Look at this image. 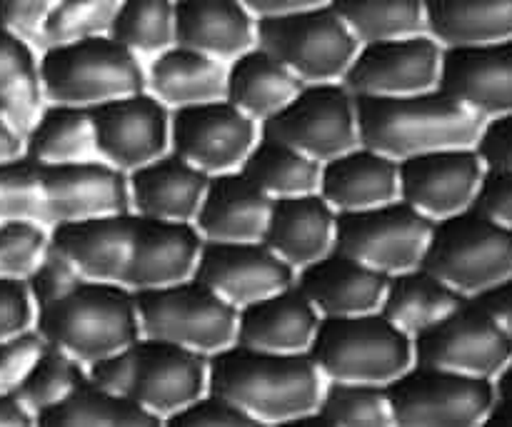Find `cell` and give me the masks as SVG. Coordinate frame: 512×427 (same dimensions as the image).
Returning <instances> with one entry per match:
<instances>
[{"label": "cell", "mask_w": 512, "mask_h": 427, "mask_svg": "<svg viewBox=\"0 0 512 427\" xmlns=\"http://www.w3.org/2000/svg\"><path fill=\"white\" fill-rule=\"evenodd\" d=\"M205 238L193 223L113 213L50 228V250L80 275L148 290L193 278Z\"/></svg>", "instance_id": "obj_1"}, {"label": "cell", "mask_w": 512, "mask_h": 427, "mask_svg": "<svg viewBox=\"0 0 512 427\" xmlns=\"http://www.w3.org/2000/svg\"><path fill=\"white\" fill-rule=\"evenodd\" d=\"M35 330L45 343L90 365L143 335L133 290L80 275L53 250L28 278Z\"/></svg>", "instance_id": "obj_2"}, {"label": "cell", "mask_w": 512, "mask_h": 427, "mask_svg": "<svg viewBox=\"0 0 512 427\" xmlns=\"http://www.w3.org/2000/svg\"><path fill=\"white\" fill-rule=\"evenodd\" d=\"M323 373L308 353H268L233 343L208 355V390L260 425H288L318 410Z\"/></svg>", "instance_id": "obj_3"}, {"label": "cell", "mask_w": 512, "mask_h": 427, "mask_svg": "<svg viewBox=\"0 0 512 427\" xmlns=\"http://www.w3.org/2000/svg\"><path fill=\"white\" fill-rule=\"evenodd\" d=\"M360 145L400 160L443 148H475L488 118L443 88L410 95H355Z\"/></svg>", "instance_id": "obj_4"}, {"label": "cell", "mask_w": 512, "mask_h": 427, "mask_svg": "<svg viewBox=\"0 0 512 427\" xmlns=\"http://www.w3.org/2000/svg\"><path fill=\"white\" fill-rule=\"evenodd\" d=\"M103 388L133 400L158 418L193 403L208 388V355L140 335L118 353L88 365Z\"/></svg>", "instance_id": "obj_5"}, {"label": "cell", "mask_w": 512, "mask_h": 427, "mask_svg": "<svg viewBox=\"0 0 512 427\" xmlns=\"http://www.w3.org/2000/svg\"><path fill=\"white\" fill-rule=\"evenodd\" d=\"M40 88L48 103L93 105L143 93L148 75L138 53L125 48L110 33L40 50Z\"/></svg>", "instance_id": "obj_6"}, {"label": "cell", "mask_w": 512, "mask_h": 427, "mask_svg": "<svg viewBox=\"0 0 512 427\" xmlns=\"http://www.w3.org/2000/svg\"><path fill=\"white\" fill-rule=\"evenodd\" d=\"M308 355L323 378L388 385L415 365L408 333L380 310L343 318H323Z\"/></svg>", "instance_id": "obj_7"}, {"label": "cell", "mask_w": 512, "mask_h": 427, "mask_svg": "<svg viewBox=\"0 0 512 427\" xmlns=\"http://www.w3.org/2000/svg\"><path fill=\"white\" fill-rule=\"evenodd\" d=\"M420 268L475 298L512 278V230L475 208L435 220Z\"/></svg>", "instance_id": "obj_8"}, {"label": "cell", "mask_w": 512, "mask_h": 427, "mask_svg": "<svg viewBox=\"0 0 512 427\" xmlns=\"http://www.w3.org/2000/svg\"><path fill=\"white\" fill-rule=\"evenodd\" d=\"M135 303L140 330L148 338L168 340L205 355L228 348L238 338V308L195 275L160 288L138 290Z\"/></svg>", "instance_id": "obj_9"}, {"label": "cell", "mask_w": 512, "mask_h": 427, "mask_svg": "<svg viewBox=\"0 0 512 427\" xmlns=\"http://www.w3.org/2000/svg\"><path fill=\"white\" fill-rule=\"evenodd\" d=\"M258 45L288 65L303 83L343 80L360 40L330 3L258 18Z\"/></svg>", "instance_id": "obj_10"}, {"label": "cell", "mask_w": 512, "mask_h": 427, "mask_svg": "<svg viewBox=\"0 0 512 427\" xmlns=\"http://www.w3.org/2000/svg\"><path fill=\"white\" fill-rule=\"evenodd\" d=\"M393 425L473 427L483 425L498 398L493 378L418 365L385 385Z\"/></svg>", "instance_id": "obj_11"}, {"label": "cell", "mask_w": 512, "mask_h": 427, "mask_svg": "<svg viewBox=\"0 0 512 427\" xmlns=\"http://www.w3.org/2000/svg\"><path fill=\"white\" fill-rule=\"evenodd\" d=\"M435 220L403 198L378 208L348 210L335 220V250L395 275L420 268Z\"/></svg>", "instance_id": "obj_12"}, {"label": "cell", "mask_w": 512, "mask_h": 427, "mask_svg": "<svg viewBox=\"0 0 512 427\" xmlns=\"http://www.w3.org/2000/svg\"><path fill=\"white\" fill-rule=\"evenodd\" d=\"M263 135L328 163L360 145L355 95L335 80L305 83L283 110L263 120Z\"/></svg>", "instance_id": "obj_13"}, {"label": "cell", "mask_w": 512, "mask_h": 427, "mask_svg": "<svg viewBox=\"0 0 512 427\" xmlns=\"http://www.w3.org/2000/svg\"><path fill=\"white\" fill-rule=\"evenodd\" d=\"M415 363L475 378H498L512 360V338L475 298L413 338Z\"/></svg>", "instance_id": "obj_14"}, {"label": "cell", "mask_w": 512, "mask_h": 427, "mask_svg": "<svg viewBox=\"0 0 512 427\" xmlns=\"http://www.w3.org/2000/svg\"><path fill=\"white\" fill-rule=\"evenodd\" d=\"M445 48L430 33L363 43L345 70L353 95H410L440 85Z\"/></svg>", "instance_id": "obj_15"}, {"label": "cell", "mask_w": 512, "mask_h": 427, "mask_svg": "<svg viewBox=\"0 0 512 427\" xmlns=\"http://www.w3.org/2000/svg\"><path fill=\"white\" fill-rule=\"evenodd\" d=\"M170 145L205 173H228L255 148V120L228 98L183 105L170 118Z\"/></svg>", "instance_id": "obj_16"}, {"label": "cell", "mask_w": 512, "mask_h": 427, "mask_svg": "<svg viewBox=\"0 0 512 427\" xmlns=\"http://www.w3.org/2000/svg\"><path fill=\"white\" fill-rule=\"evenodd\" d=\"M488 170L478 148H443L400 160V198L433 220L473 208Z\"/></svg>", "instance_id": "obj_17"}, {"label": "cell", "mask_w": 512, "mask_h": 427, "mask_svg": "<svg viewBox=\"0 0 512 427\" xmlns=\"http://www.w3.org/2000/svg\"><path fill=\"white\" fill-rule=\"evenodd\" d=\"M195 278L240 310L265 295L290 288L295 283V268L263 240H205Z\"/></svg>", "instance_id": "obj_18"}, {"label": "cell", "mask_w": 512, "mask_h": 427, "mask_svg": "<svg viewBox=\"0 0 512 427\" xmlns=\"http://www.w3.org/2000/svg\"><path fill=\"white\" fill-rule=\"evenodd\" d=\"M43 180V223L48 228L98 215L128 213L130 185L113 163L78 160V163H40Z\"/></svg>", "instance_id": "obj_19"}, {"label": "cell", "mask_w": 512, "mask_h": 427, "mask_svg": "<svg viewBox=\"0 0 512 427\" xmlns=\"http://www.w3.org/2000/svg\"><path fill=\"white\" fill-rule=\"evenodd\" d=\"M98 153L120 170H135L160 158L170 140L165 103L155 95L133 93L93 105Z\"/></svg>", "instance_id": "obj_20"}, {"label": "cell", "mask_w": 512, "mask_h": 427, "mask_svg": "<svg viewBox=\"0 0 512 427\" xmlns=\"http://www.w3.org/2000/svg\"><path fill=\"white\" fill-rule=\"evenodd\" d=\"M390 275L365 265L363 260L330 250L315 263L300 268L295 285L310 298L323 318L363 315L380 310Z\"/></svg>", "instance_id": "obj_21"}, {"label": "cell", "mask_w": 512, "mask_h": 427, "mask_svg": "<svg viewBox=\"0 0 512 427\" xmlns=\"http://www.w3.org/2000/svg\"><path fill=\"white\" fill-rule=\"evenodd\" d=\"M440 88L488 120L512 115V38L445 48Z\"/></svg>", "instance_id": "obj_22"}, {"label": "cell", "mask_w": 512, "mask_h": 427, "mask_svg": "<svg viewBox=\"0 0 512 427\" xmlns=\"http://www.w3.org/2000/svg\"><path fill=\"white\" fill-rule=\"evenodd\" d=\"M320 320L318 308L293 283L238 310L235 343L268 353H308Z\"/></svg>", "instance_id": "obj_23"}, {"label": "cell", "mask_w": 512, "mask_h": 427, "mask_svg": "<svg viewBox=\"0 0 512 427\" xmlns=\"http://www.w3.org/2000/svg\"><path fill=\"white\" fill-rule=\"evenodd\" d=\"M273 198L258 188L243 173L210 175L203 195L195 228L205 240L240 243V240H263L268 228Z\"/></svg>", "instance_id": "obj_24"}, {"label": "cell", "mask_w": 512, "mask_h": 427, "mask_svg": "<svg viewBox=\"0 0 512 427\" xmlns=\"http://www.w3.org/2000/svg\"><path fill=\"white\" fill-rule=\"evenodd\" d=\"M208 183L210 173L188 163L178 153L160 155L130 170V205L135 213L148 218L190 223L198 215Z\"/></svg>", "instance_id": "obj_25"}, {"label": "cell", "mask_w": 512, "mask_h": 427, "mask_svg": "<svg viewBox=\"0 0 512 427\" xmlns=\"http://www.w3.org/2000/svg\"><path fill=\"white\" fill-rule=\"evenodd\" d=\"M175 43L233 60L258 45V18L243 0H178Z\"/></svg>", "instance_id": "obj_26"}, {"label": "cell", "mask_w": 512, "mask_h": 427, "mask_svg": "<svg viewBox=\"0 0 512 427\" xmlns=\"http://www.w3.org/2000/svg\"><path fill=\"white\" fill-rule=\"evenodd\" d=\"M335 208L320 193L275 198L263 243L293 268H305L335 248Z\"/></svg>", "instance_id": "obj_27"}, {"label": "cell", "mask_w": 512, "mask_h": 427, "mask_svg": "<svg viewBox=\"0 0 512 427\" xmlns=\"http://www.w3.org/2000/svg\"><path fill=\"white\" fill-rule=\"evenodd\" d=\"M320 195L333 205L335 213L378 208L400 198V163L358 145L323 165Z\"/></svg>", "instance_id": "obj_28"}, {"label": "cell", "mask_w": 512, "mask_h": 427, "mask_svg": "<svg viewBox=\"0 0 512 427\" xmlns=\"http://www.w3.org/2000/svg\"><path fill=\"white\" fill-rule=\"evenodd\" d=\"M148 88L155 98L173 108L208 103V100L225 98L228 68L220 58L175 43L153 58L148 70Z\"/></svg>", "instance_id": "obj_29"}, {"label": "cell", "mask_w": 512, "mask_h": 427, "mask_svg": "<svg viewBox=\"0 0 512 427\" xmlns=\"http://www.w3.org/2000/svg\"><path fill=\"white\" fill-rule=\"evenodd\" d=\"M303 85L288 65L260 45H253L230 63L225 98L253 120H268L283 110Z\"/></svg>", "instance_id": "obj_30"}, {"label": "cell", "mask_w": 512, "mask_h": 427, "mask_svg": "<svg viewBox=\"0 0 512 427\" xmlns=\"http://www.w3.org/2000/svg\"><path fill=\"white\" fill-rule=\"evenodd\" d=\"M425 28L443 48L512 38V0H425Z\"/></svg>", "instance_id": "obj_31"}, {"label": "cell", "mask_w": 512, "mask_h": 427, "mask_svg": "<svg viewBox=\"0 0 512 427\" xmlns=\"http://www.w3.org/2000/svg\"><path fill=\"white\" fill-rule=\"evenodd\" d=\"M465 295L425 268L390 275L380 313L410 338L420 335L465 303Z\"/></svg>", "instance_id": "obj_32"}, {"label": "cell", "mask_w": 512, "mask_h": 427, "mask_svg": "<svg viewBox=\"0 0 512 427\" xmlns=\"http://www.w3.org/2000/svg\"><path fill=\"white\" fill-rule=\"evenodd\" d=\"M25 155L43 165L95 160L100 153L93 110L83 105L48 103L25 135Z\"/></svg>", "instance_id": "obj_33"}, {"label": "cell", "mask_w": 512, "mask_h": 427, "mask_svg": "<svg viewBox=\"0 0 512 427\" xmlns=\"http://www.w3.org/2000/svg\"><path fill=\"white\" fill-rule=\"evenodd\" d=\"M163 418L148 413L133 400L85 378L63 403L35 418L40 427H158Z\"/></svg>", "instance_id": "obj_34"}, {"label": "cell", "mask_w": 512, "mask_h": 427, "mask_svg": "<svg viewBox=\"0 0 512 427\" xmlns=\"http://www.w3.org/2000/svg\"><path fill=\"white\" fill-rule=\"evenodd\" d=\"M240 173L253 180L270 198L320 193L323 163L278 138L263 135L240 165Z\"/></svg>", "instance_id": "obj_35"}, {"label": "cell", "mask_w": 512, "mask_h": 427, "mask_svg": "<svg viewBox=\"0 0 512 427\" xmlns=\"http://www.w3.org/2000/svg\"><path fill=\"white\" fill-rule=\"evenodd\" d=\"M38 60L28 40L0 25V113L23 138L43 113Z\"/></svg>", "instance_id": "obj_36"}, {"label": "cell", "mask_w": 512, "mask_h": 427, "mask_svg": "<svg viewBox=\"0 0 512 427\" xmlns=\"http://www.w3.org/2000/svg\"><path fill=\"white\" fill-rule=\"evenodd\" d=\"M393 425L388 388L378 383L330 380L318 410L283 427H385Z\"/></svg>", "instance_id": "obj_37"}, {"label": "cell", "mask_w": 512, "mask_h": 427, "mask_svg": "<svg viewBox=\"0 0 512 427\" xmlns=\"http://www.w3.org/2000/svg\"><path fill=\"white\" fill-rule=\"evenodd\" d=\"M355 38L363 43L428 33L425 0H330Z\"/></svg>", "instance_id": "obj_38"}, {"label": "cell", "mask_w": 512, "mask_h": 427, "mask_svg": "<svg viewBox=\"0 0 512 427\" xmlns=\"http://www.w3.org/2000/svg\"><path fill=\"white\" fill-rule=\"evenodd\" d=\"M110 35L133 53L158 55L175 45V0H120Z\"/></svg>", "instance_id": "obj_39"}, {"label": "cell", "mask_w": 512, "mask_h": 427, "mask_svg": "<svg viewBox=\"0 0 512 427\" xmlns=\"http://www.w3.org/2000/svg\"><path fill=\"white\" fill-rule=\"evenodd\" d=\"M83 365L85 363H80L78 358L48 343L15 395L38 418L40 413L50 410L53 405L63 403L88 378Z\"/></svg>", "instance_id": "obj_40"}, {"label": "cell", "mask_w": 512, "mask_h": 427, "mask_svg": "<svg viewBox=\"0 0 512 427\" xmlns=\"http://www.w3.org/2000/svg\"><path fill=\"white\" fill-rule=\"evenodd\" d=\"M118 5L120 0H58L45 23L40 50L110 33Z\"/></svg>", "instance_id": "obj_41"}, {"label": "cell", "mask_w": 512, "mask_h": 427, "mask_svg": "<svg viewBox=\"0 0 512 427\" xmlns=\"http://www.w3.org/2000/svg\"><path fill=\"white\" fill-rule=\"evenodd\" d=\"M43 215L40 163L25 153L18 158L0 160V223L18 218L43 223Z\"/></svg>", "instance_id": "obj_42"}, {"label": "cell", "mask_w": 512, "mask_h": 427, "mask_svg": "<svg viewBox=\"0 0 512 427\" xmlns=\"http://www.w3.org/2000/svg\"><path fill=\"white\" fill-rule=\"evenodd\" d=\"M50 253V233L38 220L18 218L0 223V275L28 280Z\"/></svg>", "instance_id": "obj_43"}, {"label": "cell", "mask_w": 512, "mask_h": 427, "mask_svg": "<svg viewBox=\"0 0 512 427\" xmlns=\"http://www.w3.org/2000/svg\"><path fill=\"white\" fill-rule=\"evenodd\" d=\"M173 427H260L245 410L218 393L200 395L168 418Z\"/></svg>", "instance_id": "obj_44"}, {"label": "cell", "mask_w": 512, "mask_h": 427, "mask_svg": "<svg viewBox=\"0 0 512 427\" xmlns=\"http://www.w3.org/2000/svg\"><path fill=\"white\" fill-rule=\"evenodd\" d=\"M45 345L48 343L35 328L15 335V338L0 340V395L18 393Z\"/></svg>", "instance_id": "obj_45"}, {"label": "cell", "mask_w": 512, "mask_h": 427, "mask_svg": "<svg viewBox=\"0 0 512 427\" xmlns=\"http://www.w3.org/2000/svg\"><path fill=\"white\" fill-rule=\"evenodd\" d=\"M35 325V300L28 280L0 275V340L28 333Z\"/></svg>", "instance_id": "obj_46"}, {"label": "cell", "mask_w": 512, "mask_h": 427, "mask_svg": "<svg viewBox=\"0 0 512 427\" xmlns=\"http://www.w3.org/2000/svg\"><path fill=\"white\" fill-rule=\"evenodd\" d=\"M55 3L58 0H0V25L40 50L45 23Z\"/></svg>", "instance_id": "obj_47"}, {"label": "cell", "mask_w": 512, "mask_h": 427, "mask_svg": "<svg viewBox=\"0 0 512 427\" xmlns=\"http://www.w3.org/2000/svg\"><path fill=\"white\" fill-rule=\"evenodd\" d=\"M475 210L512 230V170L488 168L475 195Z\"/></svg>", "instance_id": "obj_48"}, {"label": "cell", "mask_w": 512, "mask_h": 427, "mask_svg": "<svg viewBox=\"0 0 512 427\" xmlns=\"http://www.w3.org/2000/svg\"><path fill=\"white\" fill-rule=\"evenodd\" d=\"M475 148L483 155L488 168L512 170V115L490 118Z\"/></svg>", "instance_id": "obj_49"}, {"label": "cell", "mask_w": 512, "mask_h": 427, "mask_svg": "<svg viewBox=\"0 0 512 427\" xmlns=\"http://www.w3.org/2000/svg\"><path fill=\"white\" fill-rule=\"evenodd\" d=\"M475 300L493 313V318L503 325L505 333L512 338V278L485 290V293L475 295Z\"/></svg>", "instance_id": "obj_50"}, {"label": "cell", "mask_w": 512, "mask_h": 427, "mask_svg": "<svg viewBox=\"0 0 512 427\" xmlns=\"http://www.w3.org/2000/svg\"><path fill=\"white\" fill-rule=\"evenodd\" d=\"M325 3H330V0H243V5L255 15V18L295 13V10L315 8V5H325Z\"/></svg>", "instance_id": "obj_51"}, {"label": "cell", "mask_w": 512, "mask_h": 427, "mask_svg": "<svg viewBox=\"0 0 512 427\" xmlns=\"http://www.w3.org/2000/svg\"><path fill=\"white\" fill-rule=\"evenodd\" d=\"M35 425V415L23 405L18 395H0V427Z\"/></svg>", "instance_id": "obj_52"}, {"label": "cell", "mask_w": 512, "mask_h": 427, "mask_svg": "<svg viewBox=\"0 0 512 427\" xmlns=\"http://www.w3.org/2000/svg\"><path fill=\"white\" fill-rule=\"evenodd\" d=\"M25 153V138L13 128L8 118L0 113V160L18 158Z\"/></svg>", "instance_id": "obj_53"}, {"label": "cell", "mask_w": 512, "mask_h": 427, "mask_svg": "<svg viewBox=\"0 0 512 427\" xmlns=\"http://www.w3.org/2000/svg\"><path fill=\"white\" fill-rule=\"evenodd\" d=\"M483 425H488V427H512V398L498 395Z\"/></svg>", "instance_id": "obj_54"}, {"label": "cell", "mask_w": 512, "mask_h": 427, "mask_svg": "<svg viewBox=\"0 0 512 427\" xmlns=\"http://www.w3.org/2000/svg\"><path fill=\"white\" fill-rule=\"evenodd\" d=\"M495 388H498V395H505V398H512V360L503 368V373L495 378Z\"/></svg>", "instance_id": "obj_55"}, {"label": "cell", "mask_w": 512, "mask_h": 427, "mask_svg": "<svg viewBox=\"0 0 512 427\" xmlns=\"http://www.w3.org/2000/svg\"><path fill=\"white\" fill-rule=\"evenodd\" d=\"M175 3H178V0H175Z\"/></svg>", "instance_id": "obj_56"}]
</instances>
